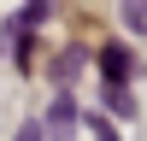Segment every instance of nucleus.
Segmentation results:
<instances>
[{
  "mask_svg": "<svg viewBox=\"0 0 147 141\" xmlns=\"http://www.w3.org/2000/svg\"><path fill=\"white\" fill-rule=\"evenodd\" d=\"M100 65H106V82L118 88V82H124V70H129V53H124V47H106V59H100Z\"/></svg>",
  "mask_w": 147,
  "mask_h": 141,
  "instance_id": "1",
  "label": "nucleus"
},
{
  "mask_svg": "<svg viewBox=\"0 0 147 141\" xmlns=\"http://www.w3.org/2000/svg\"><path fill=\"white\" fill-rule=\"evenodd\" d=\"M18 141H41V124H24V129H18Z\"/></svg>",
  "mask_w": 147,
  "mask_h": 141,
  "instance_id": "2",
  "label": "nucleus"
}]
</instances>
